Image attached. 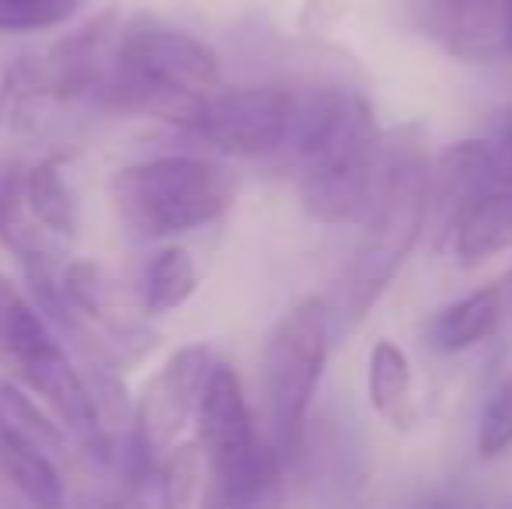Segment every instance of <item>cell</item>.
I'll return each instance as SVG.
<instances>
[{"label":"cell","mask_w":512,"mask_h":509,"mask_svg":"<svg viewBox=\"0 0 512 509\" xmlns=\"http://www.w3.org/2000/svg\"><path fill=\"white\" fill-rule=\"evenodd\" d=\"M0 478L32 509H63L67 485L60 454L0 408Z\"/></svg>","instance_id":"7c38bea8"},{"label":"cell","mask_w":512,"mask_h":509,"mask_svg":"<svg viewBox=\"0 0 512 509\" xmlns=\"http://www.w3.org/2000/svg\"><path fill=\"white\" fill-rule=\"evenodd\" d=\"M199 290V265L182 245H168L143 265L140 276V311L147 318L171 314Z\"/></svg>","instance_id":"ac0fdd59"},{"label":"cell","mask_w":512,"mask_h":509,"mask_svg":"<svg viewBox=\"0 0 512 509\" xmlns=\"http://www.w3.org/2000/svg\"><path fill=\"white\" fill-rule=\"evenodd\" d=\"M474 450L481 461H499L512 450V374L502 377V384L488 394L485 408L478 415V433H474Z\"/></svg>","instance_id":"7402d4cb"},{"label":"cell","mask_w":512,"mask_h":509,"mask_svg":"<svg viewBox=\"0 0 512 509\" xmlns=\"http://www.w3.org/2000/svg\"><path fill=\"white\" fill-rule=\"evenodd\" d=\"M453 255L460 265H481L512 248V185H495L478 196L453 231Z\"/></svg>","instance_id":"9a60e30c"},{"label":"cell","mask_w":512,"mask_h":509,"mask_svg":"<svg viewBox=\"0 0 512 509\" xmlns=\"http://www.w3.org/2000/svg\"><path fill=\"white\" fill-rule=\"evenodd\" d=\"M509 53H512V0H509Z\"/></svg>","instance_id":"83f0119b"},{"label":"cell","mask_w":512,"mask_h":509,"mask_svg":"<svg viewBox=\"0 0 512 509\" xmlns=\"http://www.w3.org/2000/svg\"><path fill=\"white\" fill-rule=\"evenodd\" d=\"M418 4H422V0H418Z\"/></svg>","instance_id":"f1b7e54d"},{"label":"cell","mask_w":512,"mask_h":509,"mask_svg":"<svg viewBox=\"0 0 512 509\" xmlns=\"http://www.w3.org/2000/svg\"><path fill=\"white\" fill-rule=\"evenodd\" d=\"M220 81V60L203 39L161 18L136 14L122 25L115 67L95 102L119 112H157L178 123L199 98L220 91Z\"/></svg>","instance_id":"3957f363"},{"label":"cell","mask_w":512,"mask_h":509,"mask_svg":"<svg viewBox=\"0 0 512 509\" xmlns=\"http://www.w3.org/2000/svg\"><path fill=\"white\" fill-rule=\"evenodd\" d=\"M81 11V0H0V35L49 32L70 25Z\"/></svg>","instance_id":"44dd1931"},{"label":"cell","mask_w":512,"mask_h":509,"mask_svg":"<svg viewBox=\"0 0 512 509\" xmlns=\"http://www.w3.org/2000/svg\"><path fill=\"white\" fill-rule=\"evenodd\" d=\"M342 14H345V0H307L304 25L314 28V32H324V28L335 25Z\"/></svg>","instance_id":"603a6c76"},{"label":"cell","mask_w":512,"mask_h":509,"mask_svg":"<svg viewBox=\"0 0 512 509\" xmlns=\"http://www.w3.org/2000/svg\"><path fill=\"white\" fill-rule=\"evenodd\" d=\"M108 509H150V506L143 503V499H136V496H126V499H115Z\"/></svg>","instance_id":"d4e9b609"},{"label":"cell","mask_w":512,"mask_h":509,"mask_svg":"<svg viewBox=\"0 0 512 509\" xmlns=\"http://www.w3.org/2000/svg\"><path fill=\"white\" fill-rule=\"evenodd\" d=\"M237 175L206 157H154L126 164L112 178L122 227L136 238L164 241L216 224L234 206Z\"/></svg>","instance_id":"277c9868"},{"label":"cell","mask_w":512,"mask_h":509,"mask_svg":"<svg viewBox=\"0 0 512 509\" xmlns=\"http://www.w3.org/2000/svg\"><path fill=\"white\" fill-rule=\"evenodd\" d=\"M206 485V454L199 440L175 443L157 464V496L164 509H189L203 496Z\"/></svg>","instance_id":"ffe728a7"},{"label":"cell","mask_w":512,"mask_h":509,"mask_svg":"<svg viewBox=\"0 0 512 509\" xmlns=\"http://www.w3.org/2000/svg\"><path fill=\"white\" fill-rule=\"evenodd\" d=\"M502 293H506V314L512 318V272L506 279H502Z\"/></svg>","instance_id":"484cf974"},{"label":"cell","mask_w":512,"mask_h":509,"mask_svg":"<svg viewBox=\"0 0 512 509\" xmlns=\"http://www.w3.org/2000/svg\"><path fill=\"white\" fill-rule=\"evenodd\" d=\"M290 150L300 157V206L317 224L370 220L384 175L387 140L363 95L338 88L297 91Z\"/></svg>","instance_id":"6da1fadb"},{"label":"cell","mask_w":512,"mask_h":509,"mask_svg":"<svg viewBox=\"0 0 512 509\" xmlns=\"http://www.w3.org/2000/svg\"><path fill=\"white\" fill-rule=\"evenodd\" d=\"M366 394L380 419L391 429H411L418 419L415 408V381H411V363L405 349L394 346L391 339H380L370 353V370H366Z\"/></svg>","instance_id":"2e32d148"},{"label":"cell","mask_w":512,"mask_h":509,"mask_svg":"<svg viewBox=\"0 0 512 509\" xmlns=\"http://www.w3.org/2000/svg\"><path fill=\"white\" fill-rule=\"evenodd\" d=\"M429 164L422 126L408 123L387 140L380 192L366 220L370 231L352 255L338 290V307L349 325L366 318V311L384 297L391 279L398 276L411 248L422 238L425 217H429Z\"/></svg>","instance_id":"7a4b0ae2"},{"label":"cell","mask_w":512,"mask_h":509,"mask_svg":"<svg viewBox=\"0 0 512 509\" xmlns=\"http://www.w3.org/2000/svg\"><path fill=\"white\" fill-rule=\"evenodd\" d=\"M418 509H485L478 499L464 496V492H453V496H436V499H425Z\"/></svg>","instance_id":"cb8c5ba5"},{"label":"cell","mask_w":512,"mask_h":509,"mask_svg":"<svg viewBox=\"0 0 512 509\" xmlns=\"http://www.w3.org/2000/svg\"><path fill=\"white\" fill-rule=\"evenodd\" d=\"M502 321H506V293H502V283H492L432 314L425 325V342L432 353L443 356L467 353L478 342L492 339Z\"/></svg>","instance_id":"5bb4252c"},{"label":"cell","mask_w":512,"mask_h":509,"mask_svg":"<svg viewBox=\"0 0 512 509\" xmlns=\"http://www.w3.org/2000/svg\"><path fill=\"white\" fill-rule=\"evenodd\" d=\"M213 367V349L203 342H192V346L175 349L161 363V370L143 384L140 398H136V447L154 468L175 447L185 426L196 422L199 398H203V387Z\"/></svg>","instance_id":"52a82bcc"},{"label":"cell","mask_w":512,"mask_h":509,"mask_svg":"<svg viewBox=\"0 0 512 509\" xmlns=\"http://www.w3.org/2000/svg\"><path fill=\"white\" fill-rule=\"evenodd\" d=\"M283 503H286V496H283V492H279V496H272V499H269V503H265L262 509H286Z\"/></svg>","instance_id":"4316f807"},{"label":"cell","mask_w":512,"mask_h":509,"mask_svg":"<svg viewBox=\"0 0 512 509\" xmlns=\"http://www.w3.org/2000/svg\"><path fill=\"white\" fill-rule=\"evenodd\" d=\"M0 241L18 255L25 265V276H49L60 272L63 265L60 248L39 224L25 203V168L14 161H0Z\"/></svg>","instance_id":"4fadbf2b"},{"label":"cell","mask_w":512,"mask_h":509,"mask_svg":"<svg viewBox=\"0 0 512 509\" xmlns=\"http://www.w3.org/2000/svg\"><path fill=\"white\" fill-rule=\"evenodd\" d=\"M196 440L206 454V468L244 461V457L258 454L269 443L255 429L241 377L234 374V367H227L220 360H216L213 374H209L203 387V398H199Z\"/></svg>","instance_id":"9c48e42d"},{"label":"cell","mask_w":512,"mask_h":509,"mask_svg":"<svg viewBox=\"0 0 512 509\" xmlns=\"http://www.w3.org/2000/svg\"><path fill=\"white\" fill-rule=\"evenodd\" d=\"M331 307L321 297H304L272 325L262 346V415L269 443L283 454H293L304 436L310 401L321 384L328 363Z\"/></svg>","instance_id":"5b68a950"},{"label":"cell","mask_w":512,"mask_h":509,"mask_svg":"<svg viewBox=\"0 0 512 509\" xmlns=\"http://www.w3.org/2000/svg\"><path fill=\"white\" fill-rule=\"evenodd\" d=\"M425 28L457 60L492 63L509 53V0H422Z\"/></svg>","instance_id":"8fae6325"},{"label":"cell","mask_w":512,"mask_h":509,"mask_svg":"<svg viewBox=\"0 0 512 509\" xmlns=\"http://www.w3.org/2000/svg\"><path fill=\"white\" fill-rule=\"evenodd\" d=\"M46 102H56V98L42 56H18L0 77V126L11 133H32Z\"/></svg>","instance_id":"d6986e66"},{"label":"cell","mask_w":512,"mask_h":509,"mask_svg":"<svg viewBox=\"0 0 512 509\" xmlns=\"http://www.w3.org/2000/svg\"><path fill=\"white\" fill-rule=\"evenodd\" d=\"M25 203L32 210L35 224L56 241V245L67 248L77 234V196L70 189L67 175L56 161H35L25 168Z\"/></svg>","instance_id":"e0dca14e"},{"label":"cell","mask_w":512,"mask_h":509,"mask_svg":"<svg viewBox=\"0 0 512 509\" xmlns=\"http://www.w3.org/2000/svg\"><path fill=\"white\" fill-rule=\"evenodd\" d=\"M119 32V14L105 11L84 21L77 32L63 35L49 53H42L53 98H95L115 67Z\"/></svg>","instance_id":"30bf717a"},{"label":"cell","mask_w":512,"mask_h":509,"mask_svg":"<svg viewBox=\"0 0 512 509\" xmlns=\"http://www.w3.org/2000/svg\"><path fill=\"white\" fill-rule=\"evenodd\" d=\"M297 126V91L255 84L220 88L199 98L178 129L223 157H269L290 147Z\"/></svg>","instance_id":"8992f818"},{"label":"cell","mask_w":512,"mask_h":509,"mask_svg":"<svg viewBox=\"0 0 512 509\" xmlns=\"http://www.w3.org/2000/svg\"><path fill=\"white\" fill-rule=\"evenodd\" d=\"M495 185L506 182H502L499 154H495L492 140H460L439 150L436 161L429 164V217H425L432 248L450 245L467 206Z\"/></svg>","instance_id":"ba28073f"}]
</instances>
